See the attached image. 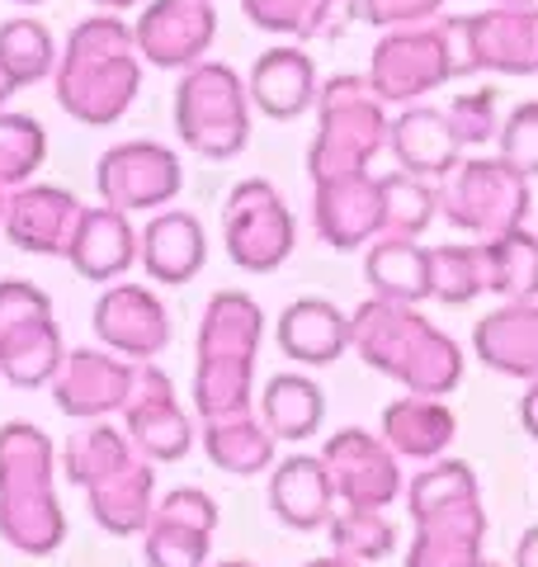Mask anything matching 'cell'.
Instances as JSON below:
<instances>
[{
    "instance_id": "52a82bcc",
    "label": "cell",
    "mask_w": 538,
    "mask_h": 567,
    "mask_svg": "<svg viewBox=\"0 0 538 567\" xmlns=\"http://www.w3.org/2000/svg\"><path fill=\"white\" fill-rule=\"evenodd\" d=\"M439 218L473 241H496L529 223L534 181H525L500 156H463V162L435 185Z\"/></svg>"
},
{
    "instance_id": "681fc988",
    "label": "cell",
    "mask_w": 538,
    "mask_h": 567,
    "mask_svg": "<svg viewBox=\"0 0 538 567\" xmlns=\"http://www.w3.org/2000/svg\"><path fill=\"white\" fill-rule=\"evenodd\" d=\"M213 567H260V563H246V558H223V563H213Z\"/></svg>"
},
{
    "instance_id": "f5cc1de1",
    "label": "cell",
    "mask_w": 538,
    "mask_h": 567,
    "mask_svg": "<svg viewBox=\"0 0 538 567\" xmlns=\"http://www.w3.org/2000/svg\"><path fill=\"white\" fill-rule=\"evenodd\" d=\"M6 95H10V85H6V81H0V104H6Z\"/></svg>"
},
{
    "instance_id": "9c48e42d",
    "label": "cell",
    "mask_w": 538,
    "mask_h": 567,
    "mask_svg": "<svg viewBox=\"0 0 538 567\" xmlns=\"http://www.w3.org/2000/svg\"><path fill=\"white\" fill-rule=\"evenodd\" d=\"M66 360L52 298L29 279H0V379L14 388H43Z\"/></svg>"
},
{
    "instance_id": "f907efd6",
    "label": "cell",
    "mask_w": 538,
    "mask_h": 567,
    "mask_svg": "<svg viewBox=\"0 0 538 567\" xmlns=\"http://www.w3.org/2000/svg\"><path fill=\"white\" fill-rule=\"evenodd\" d=\"M6 208H10V194H6V185H0V223H6Z\"/></svg>"
},
{
    "instance_id": "f1b7e54d",
    "label": "cell",
    "mask_w": 538,
    "mask_h": 567,
    "mask_svg": "<svg viewBox=\"0 0 538 567\" xmlns=\"http://www.w3.org/2000/svg\"><path fill=\"white\" fill-rule=\"evenodd\" d=\"M279 350L289 360L321 369V364H335L340 354L350 350V317L340 312L331 298H298L279 312Z\"/></svg>"
},
{
    "instance_id": "d6a6232c",
    "label": "cell",
    "mask_w": 538,
    "mask_h": 567,
    "mask_svg": "<svg viewBox=\"0 0 538 567\" xmlns=\"http://www.w3.org/2000/svg\"><path fill=\"white\" fill-rule=\"evenodd\" d=\"M204 454L213 468H223L231 477H260L265 468H275V445L269 425L260 416H223V421H204Z\"/></svg>"
},
{
    "instance_id": "2e32d148",
    "label": "cell",
    "mask_w": 538,
    "mask_h": 567,
    "mask_svg": "<svg viewBox=\"0 0 538 567\" xmlns=\"http://www.w3.org/2000/svg\"><path fill=\"white\" fill-rule=\"evenodd\" d=\"M218 39V6L213 0H152L133 24L137 58L166 71H189Z\"/></svg>"
},
{
    "instance_id": "b9f144b4",
    "label": "cell",
    "mask_w": 538,
    "mask_h": 567,
    "mask_svg": "<svg viewBox=\"0 0 538 567\" xmlns=\"http://www.w3.org/2000/svg\"><path fill=\"white\" fill-rule=\"evenodd\" d=\"M496 156L515 166L525 181H538V100H525L500 118L496 133Z\"/></svg>"
},
{
    "instance_id": "603a6c76",
    "label": "cell",
    "mask_w": 538,
    "mask_h": 567,
    "mask_svg": "<svg viewBox=\"0 0 538 567\" xmlns=\"http://www.w3.org/2000/svg\"><path fill=\"white\" fill-rule=\"evenodd\" d=\"M317 62L302 52L298 43H279L256 58V66H250V81H246V95L250 104L265 114V118H298L308 114L317 104Z\"/></svg>"
},
{
    "instance_id": "11a10c76",
    "label": "cell",
    "mask_w": 538,
    "mask_h": 567,
    "mask_svg": "<svg viewBox=\"0 0 538 567\" xmlns=\"http://www.w3.org/2000/svg\"><path fill=\"white\" fill-rule=\"evenodd\" d=\"M482 567H506V563H492V558H487V563H482Z\"/></svg>"
},
{
    "instance_id": "44dd1931",
    "label": "cell",
    "mask_w": 538,
    "mask_h": 567,
    "mask_svg": "<svg viewBox=\"0 0 538 567\" xmlns=\"http://www.w3.org/2000/svg\"><path fill=\"white\" fill-rule=\"evenodd\" d=\"M477 71L496 76H538V6H492L468 14Z\"/></svg>"
},
{
    "instance_id": "d4e9b609",
    "label": "cell",
    "mask_w": 538,
    "mask_h": 567,
    "mask_svg": "<svg viewBox=\"0 0 538 567\" xmlns=\"http://www.w3.org/2000/svg\"><path fill=\"white\" fill-rule=\"evenodd\" d=\"M387 147L397 156V171L416 175V181H435V185L463 162V142L448 128V114L430 110V104H411V110L392 118Z\"/></svg>"
},
{
    "instance_id": "c3c4849f",
    "label": "cell",
    "mask_w": 538,
    "mask_h": 567,
    "mask_svg": "<svg viewBox=\"0 0 538 567\" xmlns=\"http://www.w3.org/2000/svg\"><path fill=\"white\" fill-rule=\"evenodd\" d=\"M95 6H100L104 14H118V10H133L137 0H95Z\"/></svg>"
},
{
    "instance_id": "836d02e7",
    "label": "cell",
    "mask_w": 538,
    "mask_h": 567,
    "mask_svg": "<svg viewBox=\"0 0 538 567\" xmlns=\"http://www.w3.org/2000/svg\"><path fill=\"white\" fill-rule=\"evenodd\" d=\"M260 421L269 425L275 440L302 445V440H312L321 431V421H327V393H321V383L308 374H275L260 393Z\"/></svg>"
},
{
    "instance_id": "f6af8a7d",
    "label": "cell",
    "mask_w": 538,
    "mask_h": 567,
    "mask_svg": "<svg viewBox=\"0 0 538 567\" xmlns=\"http://www.w3.org/2000/svg\"><path fill=\"white\" fill-rule=\"evenodd\" d=\"M510 567H538V525H529L525 535L515 539V558Z\"/></svg>"
},
{
    "instance_id": "5bb4252c",
    "label": "cell",
    "mask_w": 538,
    "mask_h": 567,
    "mask_svg": "<svg viewBox=\"0 0 538 567\" xmlns=\"http://www.w3.org/2000/svg\"><path fill=\"white\" fill-rule=\"evenodd\" d=\"M95 189L118 213L166 208L185 189V166L166 142H118L95 162Z\"/></svg>"
},
{
    "instance_id": "9a60e30c",
    "label": "cell",
    "mask_w": 538,
    "mask_h": 567,
    "mask_svg": "<svg viewBox=\"0 0 538 567\" xmlns=\"http://www.w3.org/2000/svg\"><path fill=\"white\" fill-rule=\"evenodd\" d=\"M218 520L223 511L204 487H175L156 502L152 525L142 529V558L147 567H208Z\"/></svg>"
},
{
    "instance_id": "5b68a950",
    "label": "cell",
    "mask_w": 538,
    "mask_h": 567,
    "mask_svg": "<svg viewBox=\"0 0 538 567\" xmlns=\"http://www.w3.org/2000/svg\"><path fill=\"white\" fill-rule=\"evenodd\" d=\"M265 341V312L250 293L223 289L208 298L194 360V412L199 421L246 416L256 402V360Z\"/></svg>"
},
{
    "instance_id": "7bdbcfd3",
    "label": "cell",
    "mask_w": 538,
    "mask_h": 567,
    "mask_svg": "<svg viewBox=\"0 0 538 567\" xmlns=\"http://www.w3.org/2000/svg\"><path fill=\"white\" fill-rule=\"evenodd\" d=\"M448 128L463 147H482V142H492L500 133V110H496V91L492 85H482V91H468L448 104Z\"/></svg>"
},
{
    "instance_id": "6da1fadb",
    "label": "cell",
    "mask_w": 538,
    "mask_h": 567,
    "mask_svg": "<svg viewBox=\"0 0 538 567\" xmlns=\"http://www.w3.org/2000/svg\"><path fill=\"white\" fill-rule=\"evenodd\" d=\"M350 346L373 374L402 383L411 398H448L463 383V346L421 308L369 298L350 317Z\"/></svg>"
},
{
    "instance_id": "bcb514c9",
    "label": "cell",
    "mask_w": 538,
    "mask_h": 567,
    "mask_svg": "<svg viewBox=\"0 0 538 567\" xmlns=\"http://www.w3.org/2000/svg\"><path fill=\"white\" fill-rule=\"evenodd\" d=\"M519 425L538 440V379L534 383H525V398H519Z\"/></svg>"
},
{
    "instance_id": "8992f818",
    "label": "cell",
    "mask_w": 538,
    "mask_h": 567,
    "mask_svg": "<svg viewBox=\"0 0 538 567\" xmlns=\"http://www.w3.org/2000/svg\"><path fill=\"white\" fill-rule=\"evenodd\" d=\"M387 104L373 95L369 76H331L317 91V137L308 152L312 185L369 175L373 156L387 147Z\"/></svg>"
},
{
    "instance_id": "60d3db41",
    "label": "cell",
    "mask_w": 538,
    "mask_h": 567,
    "mask_svg": "<svg viewBox=\"0 0 538 567\" xmlns=\"http://www.w3.org/2000/svg\"><path fill=\"white\" fill-rule=\"evenodd\" d=\"M48 156V133L29 114H0V185H24Z\"/></svg>"
},
{
    "instance_id": "7402d4cb",
    "label": "cell",
    "mask_w": 538,
    "mask_h": 567,
    "mask_svg": "<svg viewBox=\"0 0 538 567\" xmlns=\"http://www.w3.org/2000/svg\"><path fill=\"white\" fill-rule=\"evenodd\" d=\"M416 535L406 548V567H482L487 563V511L482 502L444 506L425 520H411Z\"/></svg>"
},
{
    "instance_id": "8d00e7d4",
    "label": "cell",
    "mask_w": 538,
    "mask_h": 567,
    "mask_svg": "<svg viewBox=\"0 0 538 567\" xmlns=\"http://www.w3.org/2000/svg\"><path fill=\"white\" fill-rule=\"evenodd\" d=\"M48 71H58V43H52L48 24L39 20H6L0 24V81L10 91L43 81Z\"/></svg>"
},
{
    "instance_id": "ac0fdd59",
    "label": "cell",
    "mask_w": 538,
    "mask_h": 567,
    "mask_svg": "<svg viewBox=\"0 0 538 567\" xmlns=\"http://www.w3.org/2000/svg\"><path fill=\"white\" fill-rule=\"evenodd\" d=\"M90 322H95V336L104 341V350H114L128 364H152L170 341V312L142 284H114V289H104Z\"/></svg>"
},
{
    "instance_id": "4316f807",
    "label": "cell",
    "mask_w": 538,
    "mask_h": 567,
    "mask_svg": "<svg viewBox=\"0 0 538 567\" xmlns=\"http://www.w3.org/2000/svg\"><path fill=\"white\" fill-rule=\"evenodd\" d=\"M137 260L156 284H189L208 260L204 223L185 208H166L137 233Z\"/></svg>"
},
{
    "instance_id": "3957f363",
    "label": "cell",
    "mask_w": 538,
    "mask_h": 567,
    "mask_svg": "<svg viewBox=\"0 0 538 567\" xmlns=\"http://www.w3.org/2000/svg\"><path fill=\"white\" fill-rule=\"evenodd\" d=\"M0 539L24 558H48L66 544L58 450L33 421L0 425Z\"/></svg>"
},
{
    "instance_id": "30bf717a",
    "label": "cell",
    "mask_w": 538,
    "mask_h": 567,
    "mask_svg": "<svg viewBox=\"0 0 538 567\" xmlns=\"http://www.w3.org/2000/svg\"><path fill=\"white\" fill-rule=\"evenodd\" d=\"M223 241H227L231 265H241V270L250 275L279 270L298 246V227H293V213L283 204V194L269 181H241L227 194Z\"/></svg>"
},
{
    "instance_id": "74e56055",
    "label": "cell",
    "mask_w": 538,
    "mask_h": 567,
    "mask_svg": "<svg viewBox=\"0 0 538 567\" xmlns=\"http://www.w3.org/2000/svg\"><path fill=\"white\" fill-rule=\"evenodd\" d=\"M463 502H482V483H477V468L468 458H435V464H425L406 483L411 520H425V516H435V511L463 506Z\"/></svg>"
},
{
    "instance_id": "4fadbf2b",
    "label": "cell",
    "mask_w": 538,
    "mask_h": 567,
    "mask_svg": "<svg viewBox=\"0 0 538 567\" xmlns=\"http://www.w3.org/2000/svg\"><path fill=\"white\" fill-rule=\"evenodd\" d=\"M123 435L147 464H179L199 440V425L179 406L175 383L161 364H137L128 406H123Z\"/></svg>"
},
{
    "instance_id": "ab89813d",
    "label": "cell",
    "mask_w": 538,
    "mask_h": 567,
    "mask_svg": "<svg viewBox=\"0 0 538 567\" xmlns=\"http://www.w3.org/2000/svg\"><path fill=\"white\" fill-rule=\"evenodd\" d=\"M327 539H331V554L369 567V563L392 558V548H397V525H392L383 511H354V506H345V511H335V516H331Z\"/></svg>"
},
{
    "instance_id": "f35d334b",
    "label": "cell",
    "mask_w": 538,
    "mask_h": 567,
    "mask_svg": "<svg viewBox=\"0 0 538 567\" xmlns=\"http://www.w3.org/2000/svg\"><path fill=\"white\" fill-rule=\"evenodd\" d=\"M379 189H383V237L416 241L439 218V194L430 181L392 171V175H379Z\"/></svg>"
},
{
    "instance_id": "cb8c5ba5",
    "label": "cell",
    "mask_w": 538,
    "mask_h": 567,
    "mask_svg": "<svg viewBox=\"0 0 538 567\" xmlns=\"http://www.w3.org/2000/svg\"><path fill=\"white\" fill-rule=\"evenodd\" d=\"M269 511L279 516V525L298 529V535H312V529L331 525L335 487H331V473L321 464V454L279 458L275 473H269Z\"/></svg>"
},
{
    "instance_id": "484cf974",
    "label": "cell",
    "mask_w": 538,
    "mask_h": 567,
    "mask_svg": "<svg viewBox=\"0 0 538 567\" xmlns=\"http://www.w3.org/2000/svg\"><path fill=\"white\" fill-rule=\"evenodd\" d=\"M473 354L492 374L538 379V303H500L473 327Z\"/></svg>"
},
{
    "instance_id": "e0dca14e",
    "label": "cell",
    "mask_w": 538,
    "mask_h": 567,
    "mask_svg": "<svg viewBox=\"0 0 538 567\" xmlns=\"http://www.w3.org/2000/svg\"><path fill=\"white\" fill-rule=\"evenodd\" d=\"M133 379H137V364L118 360L114 350H66V360L52 379V402L58 412L71 416V421H104L128 406V393H133Z\"/></svg>"
},
{
    "instance_id": "7dc6e473",
    "label": "cell",
    "mask_w": 538,
    "mask_h": 567,
    "mask_svg": "<svg viewBox=\"0 0 538 567\" xmlns=\"http://www.w3.org/2000/svg\"><path fill=\"white\" fill-rule=\"evenodd\" d=\"M302 567H359V563H350V558H340V554H321V558H308Z\"/></svg>"
},
{
    "instance_id": "d590c367",
    "label": "cell",
    "mask_w": 538,
    "mask_h": 567,
    "mask_svg": "<svg viewBox=\"0 0 538 567\" xmlns=\"http://www.w3.org/2000/svg\"><path fill=\"white\" fill-rule=\"evenodd\" d=\"M487 293V246L482 241H448L430 246V298L444 308H468Z\"/></svg>"
},
{
    "instance_id": "d6986e66",
    "label": "cell",
    "mask_w": 538,
    "mask_h": 567,
    "mask_svg": "<svg viewBox=\"0 0 538 567\" xmlns=\"http://www.w3.org/2000/svg\"><path fill=\"white\" fill-rule=\"evenodd\" d=\"M317 237L335 251H359L383 237V189L379 175H345V181L312 185Z\"/></svg>"
},
{
    "instance_id": "4dcf8cb0",
    "label": "cell",
    "mask_w": 538,
    "mask_h": 567,
    "mask_svg": "<svg viewBox=\"0 0 538 567\" xmlns=\"http://www.w3.org/2000/svg\"><path fill=\"white\" fill-rule=\"evenodd\" d=\"M246 20L283 39H340L359 20V0H241Z\"/></svg>"
},
{
    "instance_id": "83f0119b",
    "label": "cell",
    "mask_w": 538,
    "mask_h": 567,
    "mask_svg": "<svg viewBox=\"0 0 538 567\" xmlns=\"http://www.w3.org/2000/svg\"><path fill=\"white\" fill-rule=\"evenodd\" d=\"M383 445L397 458H416V464H435L448 454L458 435V416L444 398H397L383 406Z\"/></svg>"
},
{
    "instance_id": "ffe728a7",
    "label": "cell",
    "mask_w": 538,
    "mask_h": 567,
    "mask_svg": "<svg viewBox=\"0 0 538 567\" xmlns=\"http://www.w3.org/2000/svg\"><path fill=\"white\" fill-rule=\"evenodd\" d=\"M85 204L62 185H24L10 194L6 237L29 256H71Z\"/></svg>"
},
{
    "instance_id": "f546056e",
    "label": "cell",
    "mask_w": 538,
    "mask_h": 567,
    "mask_svg": "<svg viewBox=\"0 0 538 567\" xmlns=\"http://www.w3.org/2000/svg\"><path fill=\"white\" fill-rule=\"evenodd\" d=\"M66 260L76 265V275L90 279V284H110L123 270H133L137 233H133L128 213H118V208H85Z\"/></svg>"
},
{
    "instance_id": "7a4b0ae2",
    "label": "cell",
    "mask_w": 538,
    "mask_h": 567,
    "mask_svg": "<svg viewBox=\"0 0 538 567\" xmlns=\"http://www.w3.org/2000/svg\"><path fill=\"white\" fill-rule=\"evenodd\" d=\"M62 473L71 487L85 492L90 516L104 535L133 539L156 516V464H147L133 440L110 421H90L62 450Z\"/></svg>"
},
{
    "instance_id": "ba28073f",
    "label": "cell",
    "mask_w": 538,
    "mask_h": 567,
    "mask_svg": "<svg viewBox=\"0 0 538 567\" xmlns=\"http://www.w3.org/2000/svg\"><path fill=\"white\" fill-rule=\"evenodd\" d=\"M175 133L208 162H231L250 142V95L227 62L189 66L175 85Z\"/></svg>"
},
{
    "instance_id": "ee69618b",
    "label": "cell",
    "mask_w": 538,
    "mask_h": 567,
    "mask_svg": "<svg viewBox=\"0 0 538 567\" xmlns=\"http://www.w3.org/2000/svg\"><path fill=\"white\" fill-rule=\"evenodd\" d=\"M444 10V0H359V20L373 29H421Z\"/></svg>"
},
{
    "instance_id": "db71d44e",
    "label": "cell",
    "mask_w": 538,
    "mask_h": 567,
    "mask_svg": "<svg viewBox=\"0 0 538 567\" xmlns=\"http://www.w3.org/2000/svg\"><path fill=\"white\" fill-rule=\"evenodd\" d=\"M14 6H43V0H14Z\"/></svg>"
},
{
    "instance_id": "8fae6325",
    "label": "cell",
    "mask_w": 538,
    "mask_h": 567,
    "mask_svg": "<svg viewBox=\"0 0 538 567\" xmlns=\"http://www.w3.org/2000/svg\"><path fill=\"white\" fill-rule=\"evenodd\" d=\"M454 81V58H448L444 24H421V29H392L373 48L369 62V85L383 104H421L430 91Z\"/></svg>"
},
{
    "instance_id": "277c9868",
    "label": "cell",
    "mask_w": 538,
    "mask_h": 567,
    "mask_svg": "<svg viewBox=\"0 0 538 567\" xmlns=\"http://www.w3.org/2000/svg\"><path fill=\"white\" fill-rule=\"evenodd\" d=\"M142 91V58L133 29L114 14H90L66 33L58 58V104L90 128H110Z\"/></svg>"
},
{
    "instance_id": "e575fe53",
    "label": "cell",
    "mask_w": 538,
    "mask_h": 567,
    "mask_svg": "<svg viewBox=\"0 0 538 567\" xmlns=\"http://www.w3.org/2000/svg\"><path fill=\"white\" fill-rule=\"evenodd\" d=\"M482 246H487V293L500 303H538V233L515 227Z\"/></svg>"
},
{
    "instance_id": "816d5d0a",
    "label": "cell",
    "mask_w": 538,
    "mask_h": 567,
    "mask_svg": "<svg viewBox=\"0 0 538 567\" xmlns=\"http://www.w3.org/2000/svg\"><path fill=\"white\" fill-rule=\"evenodd\" d=\"M496 6H538V0H496Z\"/></svg>"
},
{
    "instance_id": "1f68e13d",
    "label": "cell",
    "mask_w": 538,
    "mask_h": 567,
    "mask_svg": "<svg viewBox=\"0 0 538 567\" xmlns=\"http://www.w3.org/2000/svg\"><path fill=\"white\" fill-rule=\"evenodd\" d=\"M364 279L373 284V298L383 303H406L416 308L430 298V246L402 241V237H379L364 256Z\"/></svg>"
},
{
    "instance_id": "7c38bea8",
    "label": "cell",
    "mask_w": 538,
    "mask_h": 567,
    "mask_svg": "<svg viewBox=\"0 0 538 567\" xmlns=\"http://www.w3.org/2000/svg\"><path fill=\"white\" fill-rule=\"evenodd\" d=\"M321 464L331 473L335 502L354 511H387L397 496H406L402 458L383 445V435H369L359 425L327 435L321 445Z\"/></svg>"
}]
</instances>
